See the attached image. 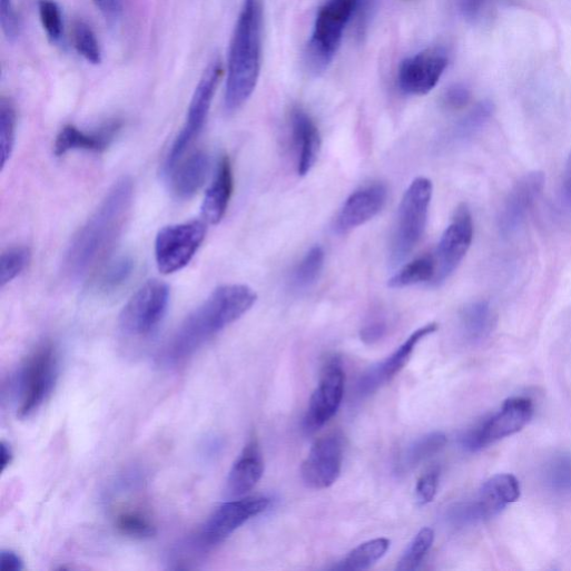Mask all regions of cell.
I'll use <instances>...</instances> for the list:
<instances>
[{"label": "cell", "instance_id": "6da1fadb", "mask_svg": "<svg viewBox=\"0 0 571 571\" xmlns=\"http://www.w3.org/2000/svg\"><path fill=\"white\" fill-rule=\"evenodd\" d=\"M132 200L134 183L122 178L72 239L65 258L69 277H86L112 252L130 216Z\"/></svg>", "mask_w": 571, "mask_h": 571}, {"label": "cell", "instance_id": "7a4b0ae2", "mask_svg": "<svg viewBox=\"0 0 571 571\" xmlns=\"http://www.w3.org/2000/svg\"><path fill=\"white\" fill-rule=\"evenodd\" d=\"M257 301L246 285L217 288L175 333L166 347L169 362H180L195 354L209 339L242 318Z\"/></svg>", "mask_w": 571, "mask_h": 571}, {"label": "cell", "instance_id": "3957f363", "mask_svg": "<svg viewBox=\"0 0 571 571\" xmlns=\"http://www.w3.org/2000/svg\"><path fill=\"white\" fill-rule=\"evenodd\" d=\"M263 0H244L229 48L225 107L239 110L258 85L263 56Z\"/></svg>", "mask_w": 571, "mask_h": 571}, {"label": "cell", "instance_id": "277c9868", "mask_svg": "<svg viewBox=\"0 0 571 571\" xmlns=\"http://www.w3.org/2000/svg\"><path fill=\"white\" fill-rule=\"evenodd\" d=\"M433 185L427 178H416L401 201L392 236L390 265L400 266L415 249L425 232Z\"/></svg>", "mask_w": 571, "mask_h": 571}, {"label": "cell", "instance_id": "5b68a950", "mask_svg": "<svg viewBox=\"0 0 571 571\" xmlns=\"http://www.w3.org/2000/svg\"><path fill=\"white\" fill-rule=\"evenodd\" d=\"M59 377V355L51 343L36 348L23 362L17 378L18 415L29 419L51 396Z\"/></svg>", "mask_w": 571, "mask_h": 571}, {"label": "cell", "instance_id": "8992f818", "mask_svg": "<svg viewBox=\"0 0 571 571\" xmlns=\"http://www.w3.org/2000/svg\"><path fill=\"white\" fill-rule=\"evenodd\" d=\"M355 7L356 0H326L319 9L306 52L307 67L315 76L324 73L334 61Z\"/></svg>", "mask_w": 571, "mask_h": 571}, {"label": "cell", "instance_id": "52a82bcc", "mask_svg": "<svg viewBox=\"0 0 571 571\" xmlns=\"http://www.w3.org/2000/svg\"><path fill=\"white\" fill-rule=\"evenodd\" d=\"M221 76L223 67L219 60H215L204 72L191 99L186 125L167 157L165 170L168 175L183 160V156L203 131Z\"/></svg>", "mask_w": 571, "mask_h": 571}, {"label": "cell", "instance_id": "ba28073f", "mask_svg": "<svg viewBox=\"0 0 571 571\" xmlns=\"http://www.w3.org/2000/svg\"><path fill=\"white\" fill-rule=\"evenodd\" d=\"M520 498V484L512 474H496L483 483L478 495L467 502L454 505L449 519L454 524L465 525L498 515Z\"/></svg>", "mask_w": 571, "mask_h": 571}, {"label": "cell", "instance_id": "9c48e42d", "mask_svg": "<svg viewBox=\"0 0 571 571\" xmlns=\"http://www.w3.org/2000/svg\"><path fill=\"white\" fill-rule=\"evenodd\" d=\"M532 414L533 405L529 398L511 397L496 413L467 431L462 437V445L470 452H478L521 431Z\"/></svg>", "mask_w": 571, "mask_h": 571}, {"label": "cell", "instance_id": "30bf717a", "mask_svg": "<svg viewBox=\"0 0 571 571\" xmlns=\"http://www.w3.org/2000/svg\"><path fill=\"white\" fill-rule=\"evenodd\" d=\"M170 302V289L158 279L146 283L128 302L120 315L122 331L134 336H147L164 321Z\"/></svg>", "mask_w": 571, "mask_h": 571}, {"label": "cell", "instance_id": "8fae6325", "mask_svg": "<svg viewBox=\"0 0 571 571\" xmlns=\"http://www.w3.org/2000/svg\"><path fill=\"white\" fill-rule=\"evenodd\" d=\"M203 221L171 225L161 229L156 239V259L160 273L175 274L187 267L206 238Z\"/></svg>", "mask_w": 571, "mask_h": 571}, {"label": "cell", "instance_id": "7c38bea8", "mask_svg": "<svg viewBox=\"0 0 571 571\" xmlns=\"http://www.w3.org/2000/svg\"><path fill=\"white\" fill-rule=\"evenodd\" d=\"M270 505L265 496H248L221 504L203 526L199 541L203 547H214L244 525L250 519L264 513Z\"/></svg>", "mask_w": 571, "mask_h": 571}, {"label": "cell", "instance_id": "4fadbf2b", "mask_svg": "<svg viewBox=\"0 0 571 571\" xmlns=\"http://www.w3.org/2000/svg\"><path fill=\"white\" fill-rule=\"evenodd\" d=\"M473 239V221L469 208L461 205L445 229L435 253V276L433 284L441 285L459 267Z\"/></svg>", "mask_w": 571, "mask_h": 571}, {"label": "cell", "instance_id": "5bb4252c", "mask_svg": "<svg viewBox=\"0 0 571 571\" xmlns=\"http://www.w3.org/2000/svg\"><path fill=\"white\" fill-rule=\"evenodd\" d=\"M345 390V372L338 357H332L323 367L319 383L314 391L305 416V429L315 432L323 427L338 411Z\"/></svg>", "mask_w": 571, "mask_h": 571}, {"label": "cell", "instance_id": "9a60e30c", "mask_svg": "<svg viewBox=\"0 0 571 571\" xmlns=\"http://www.w3.org/2000/svg\"><path fill=\"white\" fill-rule=\"evenodd\" d=\"M344 457V442L339 432L319 437L302 465V478L312 489L332 486L341 475Z\"/></svg>", "mask_w": 571, "mask_h": 571}, {"label": "cell", "instance_id": "2e32d148", "mask_svg": "<svg viewBox=\"0 0 571 571\" xmlns=\"http://www.w3.org/2000/svg\"><path fill=\"white\" fill-rule=\"evenodd\" d=\"M447 65L446 53L437 48L426 49L405 59L397 72L400 90L407 96L429 95L440 82Z\"/></svg>", "mask_w": 571, "mask_h": 571}, {"label": "cell", "instance_id": "e0dca14e", "mask_svg": "<svg viewBox=\"0 0 571 571\" xmlns=\"http://www.w3.org/2000/svg\"><path fill=\"white\" fill-rule=\"evenodd\" d=\"M387 200V189L381 183L367 185L354 194L343 205L335 223L334 232L346 235L376 217Z\"/></svg>", "mask_w": 571, "mask_h": 571}, {"label": "cell", "instance_id": "ac0fdd59", "mask_svg": "<svg viewBox=\"0 0 571 571\" xmlns=\"http://www.w3.org/2000/svg\"><path fill=\"white\" fill-rule=\"evenodd\" d=\"M437 328L436 323H430L412 333L386 360L362 375L357 384L358 393L363 396L373 394L392 381L405 367L419 343L435 333Z\"/></svg>", "mask_w": 571, "mask_h": 571}, {"label": "cell", "instance_id": "d6986e66", "mask_svg": "<svg viewBox=\"0 0 571 571\" xmlns=\"http://www.w3.org/2000/svg\"><path fill=\"white\" fill-rule=\"evenodd\" d=\"M544 175L535 171L523 176L509 193L499 217V228L503 236L515 233L528 213L541 196Z\"/></svg>", "mask_w": 571, "mask_h": 571}, {"label": "cell", "instance_id": "ffe728a7", "mask_svg": "<svg viewBox=\"0 0 571 571\" xmlns=\"http://www.w3.org/2000/svg\"><path fill=\"white\" fill-rule=\"evenodd\" d=\"M291 129L297 156V173L305 177L318 159L322 145L319 130L311 116L299 108L292 112Z\"/></svg>", "mask_w": 571, "mask_h": 571}, {"label": "cell", "instance_id": "44dd1931", "mask_svg": "<svg viewBox=\"0 0 571 571\" xmlns=\"http://www.w3.org/2000/svg\"><path fill=\"white\" fill-rule=\"evenodd\" d=\"M265 465L257 439H252L234 463L227 480V489L233 496H243L260 481Z\"/></svg>", "mask_w": 571, "mask_h": 571}, {"label": "cell", "instance_id": "7402d4cb", "mask_svg": "<svg viewBox=\"0 0 571 571\" xmlns=\"http://www.w3.org/2000/svg\"><path fill=\"white\" fill-rule=\"evenodd\" d=\"M234 191V173L230 159L225 156L220 159L215 179L209 187L201 208L204 219L211 224H219L228 209Z\"/></svg>", "mask_w": 571, "mask_h": 571}, {"label": "cell", "instance_id": "603a6c76", "mask_svg": "<svg viewBox=\"0 0 571 571\" xmlns=\"http://www.w3.org/2000/svg\"><path fill=\"white\" fill-rule=\"evenodd\" d=\"M120 129L121 125L119 122H111L92 134L68 126L62 129L57 138L56 155L63 156L72 150L102 152L110 147Z\"/></svg>", "mask_w": 571, "mask_h": 571}, {"label": "cell", "instance_id": "cb8c5ba5", "mask_svg": "<svg viewBox=\"0 0 571 571\" xmlns=\"http://www.w3.org/2000/svg\"><path fill=\"white\" fill-rule=\"evenodd\" d=\"M209 157L204 151L191 155L170 174L175 195L180 199L194 197L204 186L209 173Z\"/></svg>", "mask_w": 571, "mask_h": 571}, {"label": "cell", "instance_id": "d4e9b609", "mask_svg": "<svg viewBox=\"0 0 571 571\" xmlns=\"http://www.w3.org/2000/svg\"><path fill=\"white\" fill-rule=\"evenodd\" d=\"M460 326L466 342L478 344L486 339L495 326L489 303L479 301L465 306L460 315Z\"/></svg>", "mask_w": 571, "mask_h": 571}, {"label": "cell", "instance_id": "484cf974", "mask_svg": "<svg viewBox=\"0 0 571 571\" xmlns=\"http://www.w3.org/2000/svg\"><path fill=\"white\" fill-rule=\"evenodd\" d=\"M135 268V260L130 256L112 260L97 276L93 283L95 292L104 296L116 294L129 283Z\"/></svg>", "mask_w": 571, "mask_h": 571}, {"label": "cell", "instance_id": "4316f807", "mask_svg": "<svg viewBox=\"0 0 571 571\" xmlns=\"http://www.w3.org/2000/svg\"><path fill=\"white\" fill-rule=\"evenodd\" d=\"M390 545L391 541L386 538L366 541L353 549L335 569L347 571L370 569L386 554Z\"/></svg>", "mask_w": 571, "mask_h": 571}, {"label": "cell", "instance_id": "83f0119b", "mask_svg": "<svg viewBox=\"0 0 571 571\" xmlns=\"http://www.w3.org/2000/svg\"><path fill=\"white\" fill-rule=\"evenodd\" d=\"M435 259L423 256L403 266L390 280L391 288H405L426 282H433L435 276Z\"/></svg>", "mask_w": 571, "mask_h": 571}, {"label": "cell", "instance_id": "f1b7e54d", "mask_svg": "<svg viewBox=\"0 0 571 571\" xmlns=\"http://www.w3.org/2000/svg\"><path fill=\"white\" fill-rule=\"evenodd\" d=\"M446 442V435L441 432H433L420 437L406 449L401 461V467L406 471L416 467L439 453Z\"/></svg>", "mask_w": 571, "mask_h": 571}, {"label": "cell", "instance_id": "f546056e", "mask_svg": "<svg viewBox=\"0 0 571 571\" xmlns=\"http://www.w3.org/2000/svg\"><path fill=\"white\" fill-rule=\"evenodd\" d=\"M544 481L548 488L560 495H571V454H555L547 463Z\"/></svg>", "mask_w": 571, "mask_h": 571}, {"label": "cell", "instance_id": "4dcf8cb0", "mask_svg": "<svg viewBox=\"0 0 571 571\" xmlns=\"http://www.w3.org/2000/svg\"><path fill=\"white\" fill-rule=\"evenodd\" d=\"M325 263V253L321 246L313 247L297 265L293 274V286L306 289L319 278Z\"/></svg>", "mask_w": 571, "mask_h": 571}, {"label": "cell", "instance_id": "1f68e13d", "mask_svg": "<svg viewBox=\"0 0 571 571\" xmlns=\"http://www.w3.org/2000/svg\"><path fill=\"white\" fill-rule=\"evenodd\" d=\"M434 542V531L431 528H423L413 538L401 557L396 569L398 571L416 570Z\"/></svg>", "mask_w": 571, "mask_h": 571}, {"label": "cell", "instance_id": "d6a6232c", "mask_svg": "<svg viewBox=\"0 0 571 571\" xmlns=\"http://www.w3.org/2000/svg\"><path fill=\"white\" fill-rule=\"evenodd\" d=\"M17 110L7 99L0 102V148H2V167L11 159L17 135Z\"/></svg>", "mask_w": 571, "mask_h": 571}, {"label": "cell", "instance_id": "836d02e7", "mask_svg": "<svg viewBox=\"0 0 571 571\" xmlns=\"http://www.w3.org/2000/svg\"><path fill=\"white\" fill-rule=\"evenodd\" d=\"M72 40L78 53L89 63L99 66L102 52L93 30L85 22L78 21L72 29Z\"/></svg>", "mask_w": 571, "mask_h": 571}, {"label": "cell", "instance_id": "e575fe53", "mask_svg": "<svg viewBox=\"0 0 571 571\" xmlns=\"http://www.w3.org/2000/svg\"><path fill=\"white\" fill-rule=\"evenodd\" d=\"M493 105L483 101L475 106L455 127L454 137L457 140H466L479 132L493 115Z\"/></svg>", "mask_w": 571, "mask_h": 571}, {"label": "cell", "instance_id": "d590c367", "mask_svg": "<svg viewBox=\"0 0 571 571\" xmlns=\"http://www.w3.org/2000/svg\"><path fill=\"white\" fill-rule=\"evenodd\" d=\"M31 260V252L27 247H14L2 255L0 259V285L13 282L27 268Z\"/></svg>", "mask_w": 571, "mask_h": 571}, {"label": "cell", "instance_id": "8d00e7d4", "mask_svg": "<svg viewBox=\"0 0 571 571\" xmlns=\"http://www.w3.org/2000/svg\"><path fill=\"white\" fill-rule=\"evenodd\" d=\"M116 525L118 530L129 536L146 539L157 533L155 524L141 512L127 511L118 515Z\"/></svg>", "mask_w": 571, "mask_h": 571}, {"label": "cell", "instance_id": "74e56055", "mask_svg": "<svg viewBox=\"0 0 571 571\" xmlns=\"http://www.w3.org/2000/svg\"><path fill=\"white\" fill-rule=\"evenodd\" d=\"M40 18L48 38L58 43L62 40L65 23L61 9L53 0H40Z\"/></svg>", "mask_w": 571, "mask_h": 571}, {"label": "cell", "instance_id": "f35d334b", "mask_svg": "<svg viewBox=\"0 0 571 571\" xmlns=\"http://www.w3.org/2000/svg\"><path fill=\"white\" fill-rule=\"evenodd\" d=\"M0 26L8 41L16 42L19 39L21 26L13 0H0Z\"/></svg>", "mask_w": 571, "mask_h": 571}, {"label": "cell", "instance_id": "ab89813d", "mask_svg": "<svg viewBox=\"0 0 571 571\" xmlns=\"http://www.w3.org/2000/svg\"><path fill=\"white\" fill-rule=\"evenodd\" d=\"M439 467H433L429 470L419 479L415 488V496L420 505H426L434 500L439 488Z\"/></svg>", "mask_w": 571, "mask_h": 571}, {"label": "cell", "instance_id": "60d3db41", "mask_svg": "<svg viewBox=\"0 0 571 571\" xmlns=\"http://www.w3.org/2000/svg\"><path fill=\"white\" fill-rule=\"evenodd\" d=\"M381 0H356L355 13L356 32L360 39L364 38L377 13Z\"/></svg>", "mask_w": 571, "mask_h": 571}, {"label": "cell", "instance_id": "b9f144b4", "mask_svg": "<svg viewBox=\"0 0 571 571\" xmlns=\"http://www.w3.org/2000/svg\"><path fill=\"white\" fill-rule=\"evenodd\" d=\"M470 99V90L463 85H455L445 92L443 104L447 109L459 110L467 106Z\"/></svg>", "mask_w": 571, "mask_h": 571}, {"label": "cell", "instance_id": "7bdbcfd3", "mask_svg": "<svg viewBox=\"0 0 571 571\" xmlns=\"http://www.w3.org/2000/svg\"><path fill=\"white\" fill-rule=\"evenodd\" d=\"M386 333V322L383 319H374L361 329V339L367 345H373L380 342Z\"/></svg>", "mask_w": 571, "mask_h": 571}, {"label": "cell", "instance_id": "ee69618b", "mask_svg": "<svg viewBox=\"0 0 571 571\" xmlns=\"http://www.w3.org/2000/svg\"><path fill=\"white\" fill-rule=\"evenodd\" d=\"M486 3L488 0H459V8L466 21L474 22L481 17Z\"/></svg>", "mask_w": 571, "mask_h": 571}, {"label": "cell", "instance_id": "f6af8a7d", "mask_svg": "<svg viewBox=\"0 0 571 571\" xmlns=\"http://www.w3.org/2000/svg\"><path fill=\"white\" fill-rule=\"evenodd\" d=\"M24 561L20 554L13 550H2L0 552V571H22Z\"/></svg>", "mask_w": 571, "mask_h": 571}, {"label": "cell", "instance_id": "bcb514c9", "mask_svg": "<svg viewBox=\"0 0 571 571\" xmlns=\"http://www.w3.org/2000/svg\"><path fill=\"white\" fill-rule=\"evenodd\" d=\"M93 3L108 19L115 20L121 13L120 0H93Z\"/></svg>", "mask_w": 571, "mask_h": 571}, {"label": "cell", "instance_id": "7dc6e473", "mask_svg": "<svg viewBox=\"0 0 571 571\" xmlns=\"http://www.w3.org/2000/svg\"><path fill=\"white\" fill-rule=\"evenodd\" d=\"M562 190L567 204L571 206V152L565 165Z\"/></svg>", "mask_w": 571, "mask_h": 571}, {"label": "cell", "instance_id": "c3c4849f", "mask_svg": "<svg viewBox=\"0 0 571 571\" xmlns=\"http://www.w3.org/2000/svg\"><path fill=\"white\" fill-rule=\"evenodd\" d=\"M14 452L10 443L3 441L2 450H0V464H2V472H4L13 462Z\"/></svg>", "mask_w": 571, "mask_h": 571}]
</instances>
